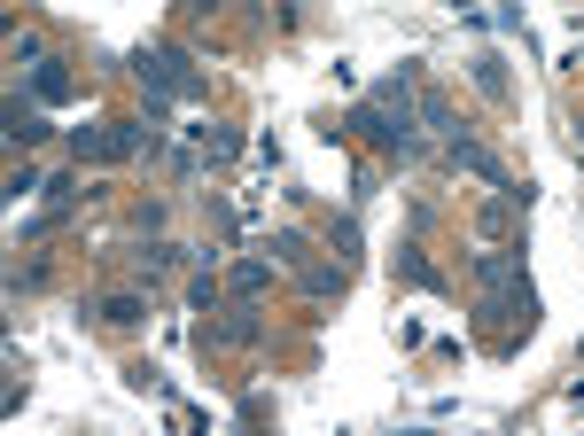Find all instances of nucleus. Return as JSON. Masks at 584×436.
Segmentation results:
<instances>
[{
    "label": "nucleus",
    "instance_id": "obj_12",
    "mask_svg": "<svg viewBox=\"0 0 584 436\" xmlns=\"http://www.w3.org/2000/svg\"><path fill=\"white\" fill-rule=\"evenodd\" d=\"M133 266H141V281L156 289L164 273H172V266H180V242H148V249H133Z\"/></svg>",
    "mask_w": 584,
    "mask_h": 436
},
{
    "label": "nucleus",
    "instance_id": "obj_2",
    "mask_svg": "<svg viewBox=\"0 0 584 436\" xmlns=\"http://www.w3.org/2000/svg\"><path fill=\"white\" fill-rule=\"evenodd\" d=\"M344 125H351L359 141H374V148H390V156H405V164H413V156H422V125H405V118H390L382 102H351V110H344Z\"/></svg>",
    "mask_w": 584,
    "mask_h": 436
},
{
    "label": "nucleus",
    "instance_id": "obj_3",
    "mask_svg": "<svg viewBox=\"0 0 584 436\" xmlns=\"http://www.w3.org/2000/svg\"><path fill=\"white\" fill-rule=\"evenodd\" d=\"M141 148H156V125H102V133H78V141H70L78 164H125V156H141Z\"/></svg>",
    "mask_w": 584,
    "mask_h": 436
},
{
    "label": "nucleus",
    "instance_id": "obj_14",
    "mask_svg": "<svg viewBox=\"0 0 584 436\" xmlns=\"http://www.w3.org/2000/svg\"><path fill=\"white\" fill-rule=\"evenodd\" d=\"M195 141H203V164H234L242 156V133H226V125H195Z\"/></svg>",
    "mask_w": 584,
    "mask_h": 436
},
{
    "label": "nucleus",
    "instance_id": "obj_17",
    "mask_svg": "<svg viewBox=\"0 0 584 436\" xmlns=\"http://www.w3.org/2000/svg\"><path fill=\"white\" fill-rule=\"evenodd\" d=\"M304 297H344V266H304Z\"/></svg>",
    "mask_w": 584,
    "mask_h": 436
},
{
    "label": "nucleus",
    "instance_id": "obj_22",
    "mask_svg": "<svg viewBox=\"0 0 584 436\" xmlns=\"http://www.w3.org/2000/svg\"><path fill=\"white\" fill-rule=\"evenodd\" d=\"M576 156H584V125H576Z\"/></svg>",
    "mask_w": 584,
    "mask_h": 436
},
{
    "label": "nucleus",
    "instance_id": "obj_21",
    "mask_svg": "<svg viewBox=\"0 0 584 436\" xmlns=\"http://www.w3.org/2000/svg\"><path fill=\"white\" fill-rule=\"evenodd\" d=\"M188 304H195V312H211V304H218V281H211V273H195V281H188Z\"/></svg>",
    "mask_w": 584,
    "mask_h": 436
},
{
    "label": "nucleus",
    "instance_id": "obj_20",
    "mask_svg": "<svg viewBox=\"0 0 584 436\" xmlns=\"http://www.w3.org/2000/svg\"><path fill=\"white\" fill-rule=\"evenodd\" d=\"M9 63H24V70H40V63H47V47H40V40H9Z\"/></svg>",
    "mask_w": 584,
    "mask_h": 436
},
{
    "label": "nucleus",
    "instance_id": "obj_7",
    "mask_svg": "<svg viewBox=\"0 0 584 436\" xmlns=\"http://www.w3.org/2000/svg\"><path fill=\"white\" fill-rule=\"evenodd\" d=\"M226 289H234L242 304H249V297H266V289H273V257H242V266L226 273Z\"/></svg>",
    "mask_w": 584,
    "mask_h": 436
},
{
    "label": "nucleus",
    "instance_id": "obj_8",
    "mask_svg": "<svg viewBox=\"0 0 584 436\" xmlns=\"http://www.w3.org/2000/svg\"><path fill=\"white\" fill-rule=\"evenodd\" d=\"M422 133H437V141H460V110L437 94V86H422Z\"/></svg>",
    "mask_w": 584,
    "mask_h": 436
},
{
    "label": "nucleus",
    "instance_id": "obj_6",
    "mask_svg": "<svg viewBox=\"0 0 584 436\" xmlns=\"http://www.w3.org/2000/svg\"><path fill=\"white\" fill-rule=\"evenodd\" d=\"M9 141H16V148H40V141H47V118H40V102L9 94Z\"/></svg>",
    "mask_w": 584,
    "mask_h": 436
},
{
    "label": "nucleus",
    "instance_id": "obj_13",
    "mask_svg": "<svg viewBox=\"0 0 584 436\" xmlns=\"http://www.w3.org/2000/svg\"><path fill=\"white\" fill-rule=\"evenodd\" d=\"M273 266H312V242H304V226H273Z\"/></svg>",
    "mask_w": 584,
    "mask_h": 436
},
{
    "label": "nucleus",
    "instance_id": "obj_16",
    "mask_svg": "<svg viewBox=\"0 0 584 436\" xmlns=\"http://www.w3.org/2000/svg\"><path fill=\"white\" fill-rule=\"evenodd\" d=\"M475 86H483L491 102H507V63H498V55H475Z\"/></svg>",
    "mask_w": 584,
    "mask_h": 436
},
{
    "label": "nucleus",
    "instance_id": "obj_15",
    "mask_svg": "<svg viewBox=\"0 0 584 436\" xmlns=\"http://www.w3.org/2000/svg\"><path fill=\"white\" fill-rule=\"evenodd\" d=\"M397 273H405L413 289H445V273L429 266V257H422V249H397Z\"/></svg>",
    "mask_w": 584,
    "mask_h": 436
},
{
    "label": "nucleus",
    "instance_id": "obj_4",
    "mask_svg": "<svg viewBox=\"0 0 584 436\" xmlns=\"http://www.w3.org/2000/svg\"><path fill=\"white\" fill-rule=\"evenodd\" d=\"M523 211H530V188H523V180H515V188H491V203L475 211V242H483V249H507L515 226H523Z\"/></svg>",
    "mask_w": 584,
    "mask_h": 436
},
{
    "label": "nucleus",
    "instance_id": "obj_10",
    "mask_svg": "<svg viewBox=\"0 0 584 436\" xmlns=\"http://www.w3.org/2000/svg\"><path fill=\"white\" fill-rule=\"evenodd\" d=\"M70 94H78V78H70L63 63H40V70H32V102H70Z\"/></svg>",
    "mask_w": 584,
    "mask_h": 436
},
{
    "label": "nucleus",
    "instance_id": "obj_18",
    "mask_svg": "<svg viewBox=\"0 0 584 436\" xmlns=\"http://www.w3.org/2000/svg\"><path fill=\"white\" fill-rule=\"evenodd\" d=\"M9 195H16V203H24V195H47V180H40L32 164H16V171H9Z\"/></svg>",
    "mask_w": 584,
    "mask_h": 436
},
{
    "label": "nucleus",
    "instance_id": "obj_11",
    "mask_svg": "<svg viewBox=\"0 0 584 436\" xmlns=\"http://www.w3.org/2000/svg\"><path fill=\"white\" fill-rule=\"evenodd\" d=\"M258 335H266L258 312H234V320H211V327H203V343H258Z\"/></svg>",
    "mask_w": 584,
    "mask_h": 436
},
{
    "label": "nucleus",
    "instance_id": "obj_5",
    "mask_svg": "<svg viewBox=\"0 0 584 436\" xmlns=\"http://www.w3.org/2000/svg\"><path fill=\"white\" fill-rule=\"evenodd\" d=\"M445 164H452V171H475L483 188H515V171L498 164V156H491L483 141H468V133H460V141H445Z\"/></svg>",
    "mask_w": 584,
    "mask_h": 436
},
{
    "label": "nucleus",
    "instance_id": "obj_23",
    "mask_svg": "<svg viewBox=\"0 0 584 436\" xmlns=\"http://www.w3.org/2000/svg\"><path fill=\"white\" fill-rule=\"evenodd\" d=\"M576 55H584V24H576Z\"/></svg>",
    "mask_w": 584,
    "mask_h": 436
},
{
    "label": "nucleus",
    "instance_id": "obj_19",
    "mask_svg": "<svg viewBox=\"0 0 584 436\" xmlns=\"http://www.w3.org/2000/svg\"><path fill=\"white\" fill-rule=\"evenodd\" d=\"M78 203V180H70V171H55V180H47V211H70Z\"/></svg>",
    "mask_w": 584,
    "mask_h": 436
},
{
    "label": "nucleus",
    "instance_id": "obj_1",
    "mask_svg": "<svg viewBox=\"0 0 584 436\" xmlns=\"http://www.w3.org/2000/svg\"><path fill=\"white\" fill-rule=\"evenodd\" d=\"M133 70H141V86H148V125L156 118H172V102H203V70L188 63V47H141L133 55Z\"/></svg>",
    "mask_w": 584,
    "mask_h": 436
},
{
    "label": "nucleus",
    "instance_id": "obj_9",
    "mask_svg": "<svg viewBox=\"0 0 584 436\" xmlns=\"http://www.w3.org/2000/svg\"><path fill=\"white\" fill-rule=\"evenodd\" d=\"M94 312H102L110 327H141V320H148V297H141V289H117V297H102Z\"/></svg>",
    "mask_w": 584,
    "mask_h": 436
}]
</instances>
